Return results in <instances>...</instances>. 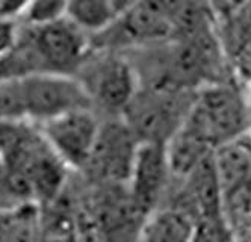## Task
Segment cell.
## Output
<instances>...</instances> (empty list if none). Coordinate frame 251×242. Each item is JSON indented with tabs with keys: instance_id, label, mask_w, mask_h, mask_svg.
I'll list each match as a JSON object with an SVG mask.
<instances>
[{
	"instance_id": "1",
	"label": "cell",
	"mask_w": 251,
	"mask_h": 242,
	"mask_svg": "<svg viewBox=\"0 0 251 242\" xmlns=\"http://www.w3.org/2000/svg\"><path fill=\"white\" fill-rule=\"evenodd\" d=\"M91 50V36L68 18L41 26L20 23L12 47L22 79L32 74L76 76Z\"/></svg>"
},
{
	"instance_id": "2",
	"label": "cell",
	"mask_w": 251,
	"mask_h": 242,
	"mask_svg": "<svg viewBox=\"0 0 251 242\" xmlns=\"http://www.w3.org/2000/svg\"><path fill=\"white\" fill-rule=\"evenodd\" d=\"M185 126L217 148L251 129V102L248 89L236 78L203 86L194 102Z\"/></svg>"
},
{
	"instance_id": "3",
	"label": "cell",
	"mask_w": 251,
	"mask_h": 242,
	"mask_svg": "<svg viewBox=\"0 0 251 242\" xmlns=\"http://www.w3.org/2000/svg\"><path fill=\"white\" fill-rule=\"evenodd\" d=\"M186 0H138L99 35L93 49L130 52L171 41Z\"/></svg>"
},
{
	"instance_id": "4",
	"label": "cell",
	"mask_w": 251,
	"mask_h": 242,
	"mask_svg": "<svg viewBox=\"0 0 251 242\" xmlns=\"http://www.w3.org/2000/svg\"><path fill=\"white\" fill-rule=\"evenodd\" d=\"M76 78L103 120L121 118L141 85L127 54L106 49H93Z\"/></svg>"
},
{
	"instance_id": "5",
	"label": "cell",
	"mask_w": 251,
	"mask_h": 242,
	"mask_svg": "<svg viewBox=\"0 0 251 242\" xmlns=\"http://www.w3.org/2000/svg\"><path fill=\"white\" fill-rule=\"evenodd\" d=\"M197 92L139 85L121 118L141 144L167 145L186 123Z\"/></svg>"
},
{
	"instance_id": "6",
	"label": "cell",
	"mask_w": 251,
	"mask_h": 242,
	"mask_svg": "<svg viewBox=\"0 0 251 242\" xmlns=\"http://www.w3.org/2000/svg\"><path fill=\"white\" fill-rule=\"evenodd\" d=\"M83 186L86 206L101 241L138 242L149 214L135 201L127 185L94 186L83 180Z\"/></svg>"
},
{
	"instance_id": "7",
	"label": "cell",
	"mask_w": 251,
	"mask_h": 242,
	"mask_svg": "<svg viewBox=\"0 0 251 242\" xmlns=\"http://www.w3.org/2000/svg\"><path fill=\"white\" fill-rule=\"evenodd\" d=\"M141 142L123 118L103 120L100 134L83 171L88 185H127Z\"/></svg>"
},
{
	"instance_id": "8",
	"label": "cell",
	"mask_w": 251,
	"mask_h": 242,
	"mask_svg": "<svg viewBox=\"0 0 251 242\" xmlns=\"http://www.w3.org/2000/svg\"><path fill=\"white\" fill-rule=\"evenodd\" d=\"M25 114L35 124H43L79 109H93L91 102L76 76L32 74L20 79Z\"/></svg>"
},
{
	"instance_id": "9",
	"label": "cell",
	"mask_w": 251,
	"mask_h": 242,
	"mask_svg": "<svg viewBox=\"0 0 251 242\" xmlns=\"http://www.w3.org/2000/svg\"><path fill=\"white\" fill-rule=\"evenodd\" d=\"M103 118L93 109H79L38 124L44 138L62 162L80 174L93 153Z\"/></svg>"
},
{
	"instance_id": "10",
	"label": "cell",
	"mask_w": 251,
	"mask_h": 242,
	"mask_svg": "<svg viewBox=\"0 0 251 242\" xmlns=\"http://www.w3.org/2000/svg\"><path fill=\"white\" fill-rule=\"evenodd\" d=\"M167 145L141 144L127 182L135 201L149 215L165 204L174 183Z\"/></svg>"
},
{
	"instance_id": "11",
	"label": "cell",
	"mask_w": 251,
	"mask_h": 242,
	"mask_svg": "<svg viewBox=\"0 0 251 242\" xmlns=\"http://www.w3.org/2000/svg\"><path fill=\"white\" fill-rule=\"evenodd\" d=\"M213 165L221 195L251 185V134L248 132L215 148Z\"/></svg>"
},
{
	"instance_id": "12",
	"label": "cell",
	"mask_w": 251,
	"mask_h": 242,
	"mask_svg": "<svg viewBox=\"0 0 251 242\" xmlns=\"http://www.w3.org/2000/svg\"><path fill=\"white\" fill-rule=\"evenodd\" d=\"M213 152V147H210L199 135H195L185 124L167 144L170 166L176 179L191 174L197 166L207 161Z\"/></svg>"
},
{
	"instance_id": "13",
	"label": "cell",
	"mask_w": 251,
	"mask_h": 242,
	"mask_svg": "<svg viewBox=\"0 0 251 242\" xmlns=\"http://www.w3.org/2000/svg\"><path fill=\"white\" fill-rule=\"evenodd\" d=\"M194 229L191 216L165 206L149 215L138 242H191Z\"/></svg>"
},
{
	"instance_id": "14",
	"label": "cell",
	"mask_w": 251,
	"mask_h": 242,
	"mask_svg": "<svg viewBox=\"0 0 251 242\" xmlns=\"http://www.w3.org/2000/svg\"><path fill=\"white\" fill-rule=\"evenodd\" d=\"M43 216L35 203L0 211V242H41Z\"/></svg>"
},
{
	"instance_id": "15",
	"label": "cell",
	"mask_w": 251,
	"mask_h": 242,
	"mask_svg": "<svg viewBox=\"0 0 251 242\" xmlns=\"http://www.w3.org/2000/svg\"><path fill=\"white\" fill-rule=\"evenodd\" d=\"M118 17L112 0H70L67 18L89 36L101 33Z\"/></svg>"
},
{
	"instance_id": "16",
	"label": "cell",
	"mask_w": 251,
	"mask_h": 242,
	"mask_svg": "<svg viewBox=\"0 0 251 242\" xmlns=\"http://www.w3.org/2000/svg\"><path fill=\"white\" fill-rule=\"evenodd\" d=\"M70 0H30L20 15L22 25L41 26L67 18Z\"/></svg>"
},
{
	"instance_id": "17",
	"label": "cell",
	"mask_w": 251,
	"mask_h": 242,
	"mask_svg": "<svg viewBox=\"0 0 251 242\" xmlns=\"http://www.w3.org/2000/svg\"><path fill=\"white\" fill-rule=\"evenodd\" d=\"M25 118L26 114L20 79L0 82V121Z\"/></svg>"
},
{
	"instance_id": "18",
	"label": "cell",
	"mask_w": 251,
	"mask_h": 242,
	"mask_svg": "<svg viewBox=\"0 0 251 242\" xmlns=\"http://www.w3.org/2000/svg\"><path fill=\"white\" fill-rule=\"evenodd\" d=\"M191 242H236V238L226 219L217 216L197 221Z\"/></svg>"
},
{
	"instance_id": "19",
	"label": "cell",
	"mask_w": 251,
	"mask_h": 242,
	"mask_svg": "<svg viewBox=\"0 0 251 242\" xmlns=\"http://www.w3.org/2000/svg\"><path fill=\"white\" fill-rule=\"evenodd\" d=\"M20 23L15 18H0V58L6 54L19 36Z\"/></svg>"
},
{
	"instance_id": "20",
	"label": "cell",
	"mask_w": 251,
	"mask_h": 242,
	"mask_svg": "<svg viewBox=\"0 0 251 242\" xmlns=\"http://www.w3.org/2000/svg\"><path fill=\"white\" fill-rule=\"evenodd\" d=\"M11 79H22V78H20V70L19 65H17V61L12 52L9 50L6 54L0 58V82L11 81Z\"/></svg>"
},
{
	"instance_id": "21",
	"label": "cell",
	"mask_w": 251,
	"mask_h": 242,
	"mask_svg": "<svg viewBox=\"0 0 251 242\" xmlns=\"http://www.w3.org/2000/svg\"><path fill=\"white\" fill-rule=\"evenodd\" d=\"M41 242H73V239H71V236H67V235H51V233L43 232Z\"/></svg>"
},
{
	"instance_id": "22",
	"label": "cell",
	"mask_w": 251,
	"mask_h": 242,
	"mask_svg": "<svg viewBox=\"0 0 251 242\" xmlns=\"http://www.w3.org/2000/svg\"><path fill=\"white\" fill-rule=\"evenodd\" d=\"M112 2H114L115 8L118 11V15H120L123 11H126L129 6H132L135 2H138V0H112Z\"/></svg>"
},
{
	"instance_id": "23",
	"label": "cell",
	"mask_w": 251,
	"mask_h": 242,
	"mask_svg": "<svg viewBox=\"0 0 251 242\" xmlns=\"http://www.w3.org/2000/svg\"><path fill=\"white\" fill-rule=\"evenodd\" d=\"M247 89H248V96H250V102H251V85H248Z\"/></svg>"
},
{
	"instance_id": "24",
	"label": "cell",
	"mask_w": 251,
	"mask_h": 242,
	"mask_svg": "<svg viewBox=\"0 0 251 242\" xmlns=\"http://www.w3.org/2000/svg\"><path fill=\"white\" fill-rule=\"evenodd\" d=\"M250 134H251V129H250Z\"/></svg>"
},
{
	"instance_id": "25",
	"label": "cell",
	"mask_w": 251,
	"mask_h": 242,
	"mask_svg": "<svg viewBox=\"0 0 251 242\" xmlns=\"http://www.w3.org/2000/svg\"><path fill=\"white\" fill-rule=\"evenodd\" d=\"M0 18H2V17H0Z\"/></svg>"
}]
</instances>
